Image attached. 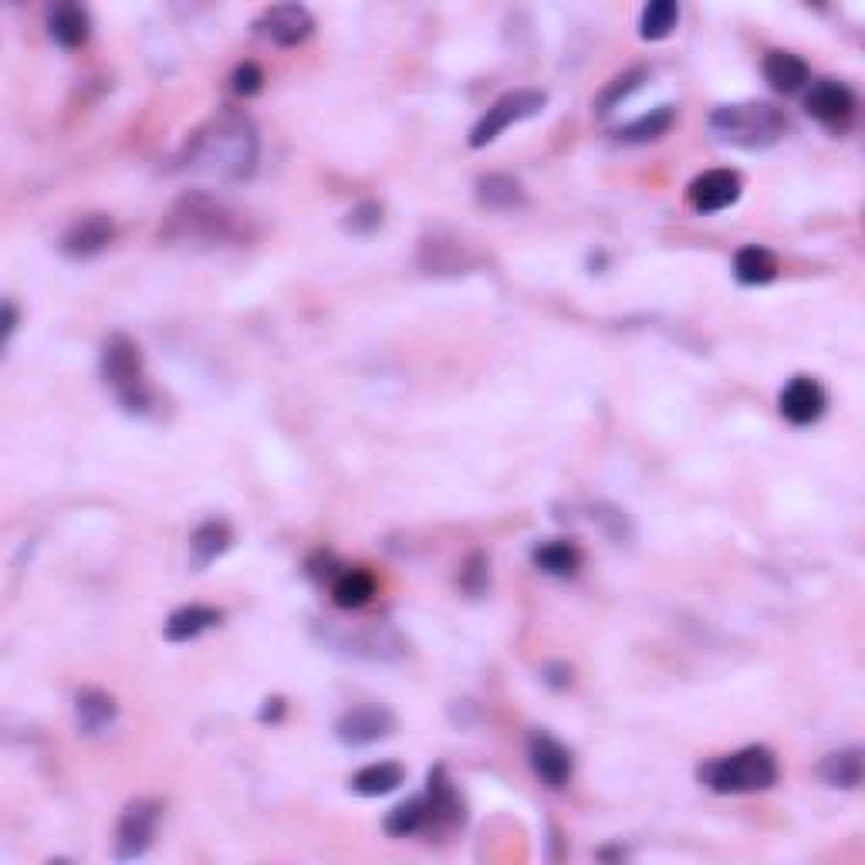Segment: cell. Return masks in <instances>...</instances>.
Wrapping results in <instances>:
<instances>
[{"instance_id": "15", "label": "cell", "mask_w": 865, "mask_h": 865, "mask_svg": "<svg viewBox=\"0 0 865 865\" xmlns=\"http://www.w3.org/2000/svg\"><path fill=\"white\" fill-rule=\"evenodd\" d=\"M48 34L61 48H82L92 34V18L82 4H58L48 14Z\"/></svg>"}, {"instance_id": "22", "label": "cell", "mask_w": 865, "mask_h": 865, "mask_svg": "<svg viewBox=\"0 0 865 865\" xmlns=\"http://www.w3.org/2000/svg\"><path fill=\"white\" fill-rule=\"evenodd\" d=\"M477 199L487 210H517L524 207V186L507 173H491L477 183Z\"/></svg>"}, {"instance_id": "27", "label": "cell", "mask_w": 865, "mask_h": 865, "mask_svg": "<svg viewBox=\"0 0 865 865\" xmlns=\"http://www.w3.org/2000/svg\"><path fill=\"white\" fill-rule=\"evenodd\" d=\"M433 825L430 822V805H426V794L423 797H410V802L395 805L385 818V832L395 835V838H406V835H416L420 828Z\"/></svg>"}, {"instance_id": "1", "label": "cell", "mask_w": 865, "mask_h": 865, "mask_svg": "<svg viewBox=\"0 0 865 865\" xmlns=\"http://www.w3.org/2000/svg\"><path fill=\"white\" fill-rule=\"evenodd\" d=\"M186 166L199 176L237 183L257 166V128L240 112H224L189 140Z\"/></svg>"}, {"instance_id": "7", "label": "cell", "mask_w": 865, "mask_h": 865, "mask_svg": "<svg viewBox=\"0 0 865 865\" xmlns=\"http://www.w3.org/2000/svg\"><path fill=\"white\" fill-rule=\"evenodd\" d=\"M163 805L150 802V797H140L132 802L122 818H119V832H115V858L128 862V858H140L146 855V848L156 838V825H159Z\"/></svg>"}, {"instance_id": "29", "label": "cell", "mask_w": 865, "mask_h": 865, "mask_svg": "<svg viewBox=\"0 0 865 865\" xmlns=\"http://www.w3.org/2000/svg\"><path fill=\"white\" fill-rule=\"evenodd\" d=\"M673 119H677V112H673L670 105H662V109H656V112H649V115L629 122L626 128H619V140H626V143H652V140H659V136H667L670 125H673Z\"/></svg>"}, {"instance_id": "13", "label": "cell", "mask_w": 865, "mask_h": 865, "mask_svg": "<svg viewBox=\"0 0 865 865\" xmlns=\"http://www.w3.org/2000/svg\"><path fill=\"white\" fill-rule=\"evenodd\" d=\"M527 761H531V771H535L548 787H565L575 771L571 751L562 741H555L552 734H535L527 741Z\"/></svg>"}, {"instance_id": "11", "label": "cell", "mask_w": 865, "mask_h": 865, "mask_svg": "<svg viewBox=\"0 0 865 865\" xmlns=\"http://www.w3.org/2000/svg\"><path fill=\"white\" fill-rule=\"evenodd\" d=\"M395 730V717L385 707H356L349 710L339 723H336V734L346 748H365L375 741H385Z\"/></svg>"}, {"instance_id": "26", "label": "cell", "mask_w": 865, "mask_h": 865, "mask_svg": "<svg viewBox=\"0 0 865 865\" xmlns=\"http://www.w3.org/2000/svg\"><path fill=\"white\" fill-rule=\"evenodd\" d=\"M862 771H865V764H862V751H858V748L835 751V754H828L825 764H822V778H825L832 787H845V791H852V787L862 784Z\"/></svg>"}, {"instance_id": "18", "label": "cell", "mask_w": 865, "mask_h": 865, "mask_svg": "<svg viewBox=\"0 0 865 865\" xmlns=\"http://www.w3.org/2000/svg\"><path fill=\"white\" fill-rule=\"evenodd\" d=\"M234 535H230V524L227 521H204L189 538V555L196 568H207L210 562H217L227 548H230Z\"/></svg>"}, {"instance_id": "23", "label": "cell", "mask_w": 865, "mask_h": 865, "mask_svg": "<svg viewBox=\"0 0 865 865\" xmlns=\"http://www.w3.org/2000/svg\"><path fill=\"white\" fill-rule=\"evenodd\" d=\"M372 595H375V578L365 568H346L336 578V585H331V598H336L339 609H362L372 603Z\"/></svg>"}, {"instance_id": "20", "label": "cell", "mask_w": 865, "mask_h": 865, "mask_svg": "<svg viewBox=\"0 0 865 865\" xmlns=\"http://www.w3.org/2000/svg\"><path fill=\"white\" fill-rule=\"evenodd\" d=\"M115 713H119L115 700H112L109 693H102V690H85V693H79V700H75L79 730H82V734H89V738H95V734H102V730H109V727L115 723Z\"/></svg>"}, {"instance_id": "25", "label": "cell", "mask_w": 865, "mask_h": 865, "mask_svg": "<svg viewBox=\"0 0 865 865\" xmlns=\"http://www.w3.org/2000/svg\"><path fill=\"white\" fill-rule=\"evenodd\" d=\"M535 565L545 571V575H555V578H571L581 565V552L571 545V542H545L535 548Z\"/></svg>"}, {"instance_id": "12", "label": "cell", "mask_w": 865, "mask_h": 865, "mask_svg": "<svg viewBox=\"0 0 865 865\" xmlns=\"http://www.w3.org/2000/svg\"><path fill=\"white\" fill-rule=\"evenodd\" d=\"M741 199V176L734 169H710L690 183V204L700 214H720Z\"/></svg>"}, {"instance_id": "28", "label": "cell", "mask_w": 865, "mask_h": 865, "mask_svg": "<svg viewBox=\"0 0 865 865\" xmlns=\"http://www.w3.org/2000/svg\"><path fill=\"white\" fill-rule=\"evenodd\" d=\"M677 21H680V8L673 4V0H652V4L642 8L639 34H642L646 41H662V38L673 34Z\"/></svg>"}, {"instance_id": "2", "label": "cell", "mask_w": 865, "mask_h": 865, "mask_svg": "<svg viewBox=\"0 0 865 865\" xmlns=\"http://www.w3.org/2000/svg\"><path fill=\"white\" fill-rule=\"evenodd\" d=\"M787 128V119L771 102H741V105H720L710 115V132L720 143L741 146V150H768L774 146Z\"/></svg>"}, {"instance_id": "33", "label": "cell", "mask_w": 865, "mask_h": 865, "mask_svg": "<svg viewBox=\"0 0 865 865\" xmlns=\"http://www.w3.org/2000/svg\"><path fill=\"white\" fill-rule=\"evenodd\" d=\"M382 224V207L379 204H362V207H356L352 214H349V230L352 234H372L375 227Z\"/></svg>"}, {"instance_id": "32", "label": "cell", "mask_w": 865, "mask_h": 865, "mask_svg": "<svg viewBox=\"0 0 865 865\" xmlns=\"http://www.w3.org/2000/svg\"><path fill=\"white\" fill-rule=\"evenodd\" d=\"M460 585H463V591H467V595H481L487 588V558L484 555H471L467 558Z\"/></svg>"}, {"instance_id": "36", "label": "cell", "mask_w": 865, "mask_h": 865, "mask_svg": "<svg viewBox=\"0 0 865 865\" xmlns=\"http://www.w3.org/2000/svg\"><path fill=\"white\" fill-rule=\"evenodd\" d=\"M14 328H18V308L8 301V305H4V339L14 336Z\"/></svg>"}, {"instance_id": "14", "label": "cell", "mask_w": 865, "mask_h": 865, "mask_svg": "<svg viewBox=\"0 0 865 865\" xmlns=\"http://www.w3.org/2000/svg\"><path fill=\"white\" fill-rule=\"evenodd\" d=\"M115 237V224L105 214H85L79 217L69 230L61 237V250L69 254L72 260H89L95 254H102Z\"/></svg>"}, {"instance_id": "34", "label": "cell", "mask_w": 865, "mask_h": 865, "mask_svg": "<svg viewBox=\"0 0 865 865\" xmlns=\"http://www.w3.org/2000/svg\"><path fill=\"white\" fill-rule=\"evenodd\" d=\"M260 85H264V72L257 69V64H240V69L234 72V92L237 95H257L260 92Z\"/></svg>"}, {"instance_id": "31", "label": "cell", "mask_w": 865, "mask_h": 865, "mask_svg": "<svg viewBox=\"0 0 865 865\" xmlns=\"http://www.w3.org/2000/svg\"><path fill=\"white\" fill-rule=\"evenodd\" d=\"M423 250H436V257L423 260V268H430V271H460V268H467V260H463V247L456 240L440 244V237H430L423 244Z\"/></svg>"}, {"instance_id": "3", "label": "cell", "mask_w": 865, "mask_h": 865, "mask_svg": "<svg viewBox=\"0 0 865 865\" xmlns=\"http://www.w3.org/2000/svg\"><path fill=\"white\" fill-rule=\"evenodd\" d=\"M700 781L717 794H754L778 781V758L768 748H744L700 768Z\"/></svg>"}, {"instance_id": "24", "label": "cell", "mask_w": 865, "mask_h": 865, "mask_svg": "<svg viewBox=\"0 0 865 865\" xmlns=\"http://www.w3.org/2000/svg\"><path fill=\"white\" fill-rule=\"evenodd\" d=\"M403 778H406V771L399 764L379 761V764H369L359 774H352L349 787L356 794H362V797H382V794H389V791H395L399 784H403Z\"/></svg>"}, {"instance_id": "9", "label": "cell", "mask_w": 865, "mask_h": 865, "mask_svg": "<svg viewBox=\"0 0 865 865\" xmlns=\"http://www.w3.org/2000/svg\"><path fill=\"white\" fill-rule=\"evenodd\" d=\"M254 28H257L260 38H268V41L278 44V48H295V44H301V41L311 38L315 18H311V11L301 8V4H275V8H268V11L257 18Z\"/></svg>"}, {"instance_id": "6", "label": "cell", "mask_w": 865, "mask_h": 865, "mask_svg": "<svg viewBox=\"0 0 865 865\" xmlns=\"http://www.w3.org/2000/svg\"><path fill=\"white\" fill-rule=\"evenodd\" d=\"M545 105H548V95L538 92V89H514V92L501 95V99L481 115V122L471 128V146H474V150L491 146L497 136H504L511 125H517V122H524V119H535Z\"/></svg>"}, {"instance_id": "30", "label": "cell", "mask_w": 865, "mask_h": 865, "mask_svg": "<svg viewBox=\"0 0 865 865\" xmlns=\"http://www.w3.org/2000/svg\"><path fill=\"white\" fill-rule=\"evenodd\" d=\"M646 79H649L646 69H629V72H622L619 79H612V82L603 89V95L595 99V112H598V115H609V112L619 109V105H622V102H626V99H629V95H632Z\"/></svg>"}, {"instance_id": "35", "label": "cell", "mask_w": 865, "mask_h": 865, "mask_svg": "<svg viewBox=\"0 0 865 865\" xmlns=\"http://www.w3.org/2000/svg\"><path fill=\"white\" fill-rule=\"evenodd\" d=\"M285 713V700H264V710H260V720H278Z\"/></svg>"}, {"instance_id": "17", "label": "cell", "mask_w": 865, "mask_h": 865, "mask_svg": "<svg viewBox=\"0 0 865 865\" xmlns=\"http://www.w3.org/2000/svg\"><path fill=\"white\" fill-rule=\"evenodd\" d=\"M764 79L774 92L781 95H791L797 89L809 85V64L791 54V51H768L764 58Z\"/></svg>"}, {"instance_id": "21", "label": "cell", "mask_w": 865, "mask_h": 865, "mask_svg": "<svg viewBox=\"0 0 865 865\" xmlns=\"http://www.w3.org/2000/svg\"><path fill=\"white\" fill-rule=\"evenodd\" d=\"M734 278L741 285H771L778 278V257L768 250V247H741L738 257H734Z\"/></svg>"}, {"instance_id": "8", "label": "cell", "mask_w": 865, "mask_h": 865, "mask_svg": "<svg viewBox=\"0 0 865 865\" xmlns=\"http://www.w3.org/2000/svg\"><path fill=\"white\" fill-rule=\"evenodd\" d=\"M825 406H828V395L822 389L818 379L812 375H794L784 389H781V399H778V410L781 416L791 423V426H812L825 416Z\"/></svg>"}, {"instance_id": "19", "label": "cell", "mask_w": 865, "mask_h": 865, "mask_svg": "<svg viewBox=\"0 0 865 865\" xmlns=\"http://www.w3.org/2000/svg\"><path fill=\"white\" fill-rule=\"evenodd\" d=\"M426 805H430V822L433 825H456L463 822V802L446 781V771L436 768L430 771V787H426Z\"/></svg>"}, {"instance_id": "16", "label": "cell", "mask_w": 865, "mask_h": 865, "mask_svg": "<svg viewBox=\"0 0 865 865\" xmlns=\"http://www.w3.org/2000/svg\"><path fill=\"white\" fill-rule=\"evenodd\" d=\"M224 622V612L220 609H210V606H183L176 609L166 626H163V636L169 642H193L196 636H204L210 629H217Z\"/></svg>"}, {"instance_id": "10", "label": "cell", "mask_w": 865, "mask_h": 865, "mask_svg": "<svg viewBox=\"0 0 865 865\" xmlns=\"http://www.w3.org/2000/svg\"><path fill=\"white\" fill-rule=\"evenodd\" d=\"M805 112L822 122L825 128H835L842 132L852 115H855V95L842 85V82H832V79H822L812 85V92L805 95Z\"/></svg>"}, {"instance_id": "4", "label": "cell", "mask_w": 865, "mask_h": 865, "mask_svg": "<svg viewBox=\"0 0 865 865\" xmlns=\"http://www.w3.org/2000/svg\"><path fill=\"white\" fill-rule=\"evenodd\" d=\"M102 379L128 413L150 410V385H146L143 352L128 336H112L102 346Z\"/></svg>"}, {"instance_id": "5", "label": "cell", "mask_w": 865, "mask_h": 865, "mask_svg": "<svg viewBox=\"0 0 865 865\" xmlns=\"http://www.w3.org/2000/svg\"><path fill=\"white\" fill-rule=\"evenodd\" d=\"M234 234V217L224 210V204H217L207 193H189L183 196L176 210L169 214V227L166 237L176 240H227Z\"/></svg>"}]
</instances>
